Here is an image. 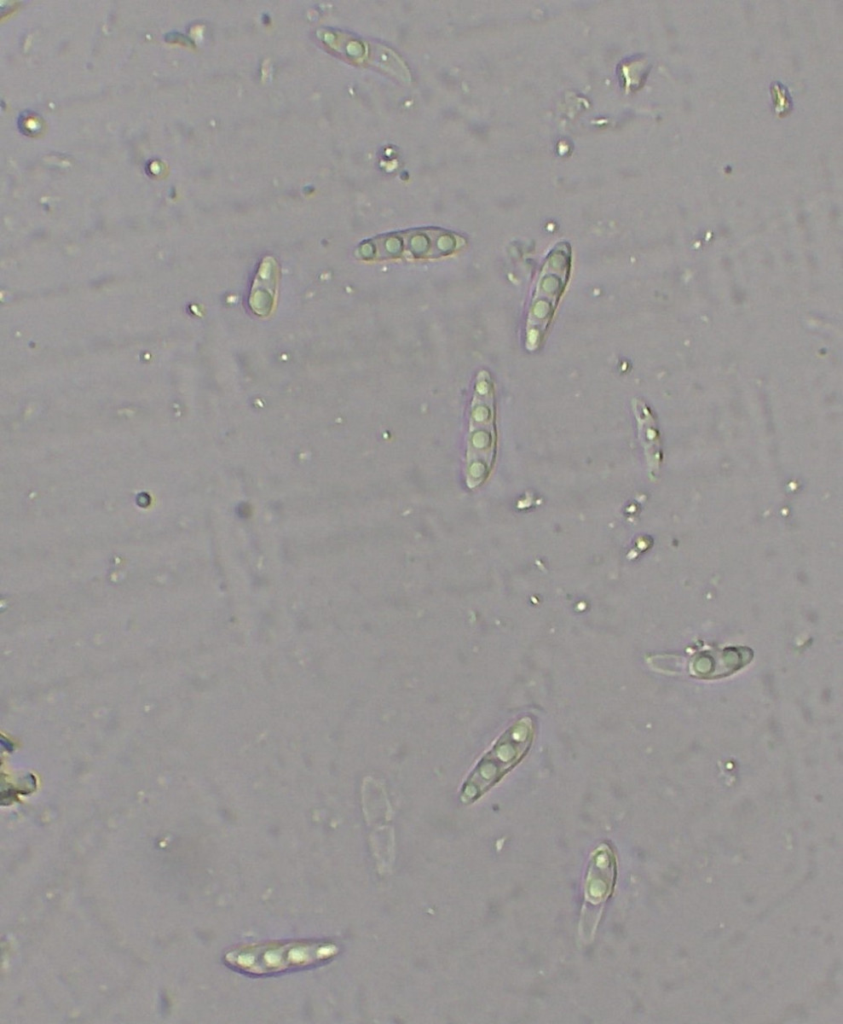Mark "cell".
<instances>
[{"mask_svg":"<svg viewBox=\"0 0 843 1024\" xmlns=\"http://www.w3.org/2000/svg\"><path fill=\"white\" fill-rule=\"evenodd\" d=\"M615 880V860L611 850L603 845L592 855L585 882V901L600 905L611 894Z\"/></svg>","mask_w":843,"mask_h":1024,"instance_id":"8992f818","label":"cell"},{"mask_svg":"<svg viewBox=\"0 0 843 1024\" xmlns=\"http://www.w3.org/2000/svg\"><path fill=\"white\" fill-rule=\"evenodd\" d=\"M493 390L487 372L478 376L472 402L468 453L467 485L475 488L486 478L494 456Z\"/></svg>","mask_w":843,"mask_h":1024,"instance_id":"277c9868","label":"cell"},{"mask_svg":"<svg viewBox=\"0 0 843 1024\" xmlns=\"http://www.w3.org/2000/svg\"><path fill=\"white\" fill-rule=\"evenodd\" d=\"M463 239L437 228L414 229L378 236L362 244L363 259L434 258L451 254Z\"/></svg>","mask_w":843,"mask_h":1024,"instance_id":"3957f363","label":"cell"},{"mask_svg":"<svg viewBox=\"0 0 843 1024\" xmlns=\"http://www.w3.org/2000/svg\"><path fill=\"white\" fill-rule=\"evenodd\" d=\"M278 283L277 265L274 259L268 257L261 263V267L253 282L249 304L254 313L265 317L271 313L276 299Z\"/></svg>","mask_w":843,"mask_h":1024,"instance_id":"52a82bcc","label":"cell"},{"mask_svg":"<svg viewBox=\"0 0 843 1024\" xmlns=\"http://www.w3.org/2000/svg\"><path fill=\"white\" fill-rule=\"evenodd\" d=\"M533 736L530 717L520 718L503 732L469 774L461 790V801L471 803L499 782L525 756Z\"/></svg>","mask_w":843,"mask_h":1024,"instance_id":"7a4b0ae2","label":"cell"},{"mask_svg":"<svg viewBox=\"0 0 843 1024\" xmlns=\"http://www.w3.org/2000/svg\"><path fill=\"white\" fill-rule=\"evenodd\" d=\"M634 410L637 417V421L639 423V429L645 431H641V433H644L645 435L644 441L647 439V442L645 443V449H647L646 453L648 452L649 447H651V457L653 458L652 466L655 467L658 465L659 447L655 445V442L658 443V437L657 432L655 430L654 419L651 413L649 412L648 408L644 405V403L640 402L639 400H636V403L634 404Z\"/></svg>","mask_w":843,"mask_h":1024,"instance_id":"ba28073f","label":"cell"},{"mask_svg":"<svg viewBox=\"0 0 843 1024\" xmlns=\"http://www.w3.org/2000/svg\"><path fill=\"white\" fill-rule=\"evenodd\" d=\"M570 248L557 245L548 255L537 281L527 320V347L536 349L547 329L570 270Z\"/></svg>","mask_w":843,"mask_h":1024,"instance_id":"5b68a950","label":"cell"},{"mask_svg":"<svg viewBox=\"0 0 843 1024\" xmlns=\"http://www.w3.org/2000/svg\"><path fill=\"white\" fill-rule=\"evenodd\" d=\"M337 953L338 947L325 941H269L230 949L224 955V962L241 973L266 976L307 968Z\"/></svg>","mask_w":843,"mask_h":1024,"instance_id":"6da1fadb","label":"cell"}]
</instances>
